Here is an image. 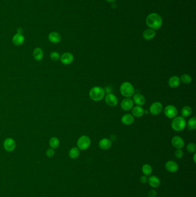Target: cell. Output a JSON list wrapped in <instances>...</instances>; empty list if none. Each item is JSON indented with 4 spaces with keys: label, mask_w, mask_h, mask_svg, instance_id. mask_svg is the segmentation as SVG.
Instances as JSON below:
<instances>
[{
    "label": "cell",
    "mask_w": 196,
    "mask_h": 197,
    "mask_svg": "<svg viewBox=\"0 0 196 197\" xmlns=\"http://www.w3.org/2000/svg\"><path fill=\"white\" fill-rule=\"evenodd\" d=\"M146 24L152 29H158L162 24V19L158 14L152 13L146 18Z\"/></svg>",
    "instance_id": "6da1fadb"
},
{
    "label": "cell",
    "mask_w": 196,
    "mask_h": 197,
    "mask_svg": "<svg viewBox=\"0 0 196 197\" xmlns=\"http://www.w3.org/2000/svg\"><path fill=\"white\" fill-rule=\"evenodd\" d=\"M105 95L104 89L101 87H94L89 91V97L92 101H102Z\"/></svg>",
    "instance_id": "7a4b0ae2"
},
{
    "label": "cell",
    "mask_w": 196,
    "mask_h": 197,
    "mask_svg": "<svg viewBox=\"0 0 196 197\" xmlns=\"http://www.w3.org/2000/svg\"><path fill=\"white\" fill-rule=\"evenodd\" d=\"M186 126V121L185 118L182 117H176L171 122V127L176 131H181L184 130Z\"/></svg>",
    "instance_id": "3957f363"
},
{
    "label": "cell",
    "mask_w": 196,
    "mask_h": 197,
    "mask_svg": "<svg viewBox=\"0 0 196 197\" xmlns=\"http://www.w3.org/2000/svg\"><path fill=\"white\" fill-rule=\"evenodd\" d=\"M120 91L123 96L130 97L135 94V88L131 83L124 82L120 85Z\"/></svg>",
    "instance_id": "277c9868"
},
{
    "label": "cell",
    "mask_w": 196,
    "mask_h": 197,
    "mask_svg": "<svg viewBox=\"0 0 196 197\" xmlns=\"http://www.w3.org/2000/svg\"><path fill=\"white\" fill-rule=\"evenodd\" d=\"M77 147L78 148L82 150L85 151L88 149L89 147L91 145V140L87 135H82L79 137V139L77 141Z\"/></svg>",
    "instance_id": "5b68a950"
},
{
    "label": "cell",
    "mask_w": 196,
    "mask_h": 197,
    "mask_svg": "<svg viewBox=\"0 0 196 197\" xmlns=\"http://www.w3.org/2000/svg\"><path fill=\"white\" fill-rule=\"evenodd\" d=\"M164 113L167 118L170 119H174L177 115L178 110L174 105H169L165 108Z\"/></svg>",
    "instance_id": "8992f818"
},
{
    "label": "cell",
    "mask_w": 196,
    "mask_h": 197,
    "mask_svg": "<svg viewBox=\"0 0 196 197\" xmlns=\"http://www.w3.org/2000/svg\"><path fill=\"white\" fill-rule=\"evenodd\" d=\"M163 105L160 102L156 101L151 105L150 111L153 115H157L162 111Z\"/></svg>",
    "instance_id": "52a82bcc"
},
{
    "label": "cell",
    "mask_w": 196,
    "mask_h": 197,
    "mask_svg": "<svg viewBox=\"0 0 196 197\" xmlns=\"http://www.w3.org/2000/svg\"><path fill=\"white\" fill-rule=\"evenodd\" d=\"M105 101L106 105L111 107L116 106L118 103L117 97L112 93H108L105 97Z\"/></svg>",
    "instance_id": "ba28073f"
},
{
    "label": "cell",
    "mask_w": 196,
    "mask_h": 197,
    "mask_svg": "<svg viewBox=\"0 0 196 197\" xmlns=\"http://www.w3.org/2000/svg\"><path fill=\"white\" fill-rule=\"evenodd\" d=\"M134 104V101L131 99L129 97H126L121 101L120 106L121 109L124 111H129L133 108Z\"/></svg>",
    "instance_id": "9c48e42d"
},
{
    "label": "cell",
    "mask_w": 196,
    "mask_h": 197,
    "mask_svg": "<svg viewBox=\"0 0 196 197\" xmlns=\"http://www.w3.org/2000/svg\"><path fill=\"white\" fill-rule=\"evenodd\" d=\"M4 147L6 151L12 152L14 151L16 148V143L15 140L12 138H8L4 142Z\"/></svg>",
    "instance_id": "30bf717a"
},
{
    "label": "cell",
    "mask_w": 196,
    "mask_h": 197,
    "mask_svg": "<svg viewBox=\"0 0 196 197\" xmlns=\"http://www.w3.org/2000/svg\"><path fill=\"white\" fill-rule=\"evenodd\" d=\"M173 146L176 149H182L185 145V142L182 138L179 136H174L171 139Z\"/></svg>",
    "instance_id": "8fae6325"
},
{
    "label": "cell",
    "mask_w": 196,
    "mask_h": 197,
    "mask_svg": "<svg viewBox=\"0 0 196 197\" xmlns=\"http://www.w3.org/2000/svg\"><path fill=\"white\" fill-rule=\"evenodd\" d=\"M74 61V55L70 53H65L60 57V61L65 65H69Z\"/></svg>",
    "instance_id": "7c38bea8"
},
{
    "label": "cell",
    "mask_w": 196,
    "mask_h": 197,
    "mask_svg": "<svg viewBox=\"0 0 196 197\" xmlns=\"http://www.w3.org/2000/svg\"><path fill=\"white\" fill-rule=\"evenodd\" d=\"M165 167L169 172H172V173L177 172L178 169V165L177 163L172 160L167 161L165 164Z\"/></svg>",
    "instance_id": "4fadbf2b"
},
{
    "label": "cell",
    "mask_w": 196,
    "mask_h": 197,
    "mask_svg": "<svg viewBox=\"0 0 196 197\" xmlns=\"http://www.w3.org/2000/svg\"><path fill=\"white\" fill-rule=\"evenodd\" d=\"M112 143L108 139H101L98 143L99 147L102 150H108L112 147Z\"/></svg>",
    "instance_id": "5bb4252c"
},
{
    "label": "cell",
    "mask_w": 196,
    "mask_h": 197,
    "mask_svg": "<svg viewBox=\"0 0 196 197\" xmlns=\"http://www.w3.org/2000/svg\"><path fill=\"white\" fill-rule=\"evenodd\" d=\"M135 121L134 117L130 113H126L121 118V122L125 125H132Z\"/></svg>",
    "instance_id": "9a60e30c"
},
{
    "label": "cell",
    "mask_w": 196,
    "mask_h": 197,
    "mask_svg": "<svg viewBox=\"0 0 196 197\" xmlns=\"http://www.w3.org/2000/svg\"><path fill=\"white\" fill-rule=\"evenodd\" d=\"M133 101L136 105L139 106H142L143 105H144L146 102V99L142 94L136 93L134 96Z\"/></svg>",
    "instance_id": "2e32d148"
},
{
    "label": "cell",
    "mask_w": 196,
    "mask_h": 197,
    "mask_svg": "<svg viewBox=\"0 0 196 197\" xmlns=\"http://www.w3.org/2000/svg\"><path fill=\"white\" fill-rule=\"evenodd\" d=\"M149 183V185L153 188H156L159 186L161 184V180L159 179L158 177L155 175L151 176L147 181Z\"/></svg>",
    "instance_id": "e0dca14e"
},
{
    "label": "cell",
    "mask_w": 196,
    "mask_h": 197,
    "mask_svg": "<svg viewBox=\"0 0 196 197\" xmlns=\"http://www.w3.org/2000/svg\"><path fill=\"white\" fill-rule=\"evenodd\" d=\"M24 37L22 34L17 33L13 37L12 41L16 46H21L24 42Z\"/></svg>",
    "instance_id": "ac0fdd59"
},
{
    "label": "cell",
    "mask_w": 196,
    "mask_h": 197,
    "mask_svg": "<svg viewBox=\"0 0 196 197\" xmlns=\"http://www.w3.org/2000/svg\"><path fill=\"white\" fill-rule=\"evenodd\" d=\"M48 39L52 43H58L61 41V36L57 32H52L48 35Z\"/></svg>",
    "instance_id": "d6986e66"
},
{
    "label": "cell",
    "mask_w": 196,
    "mask_h": 197,
    "mask_svg": "<svg viewBox=\"0 0 196 197\" xmlns=\"http://www.w3.org/2000/svg\"><path fill=\"white\" fill-rule=\"evenodd\" d=\"M180 79L178 76H172L169 80V85L172 88H177L180 84Z\"/></svg>",
    "instance_id": "ffe728a7"
},
{
    "label": "cell",
    "mask_w": 196,
    "mask_h": 197,
    "mask_svg": "<svg viewBox=\"0 0 196 197\" xmlns=\"http://www.w3.org/2000/svg\"><path fill=\"white\" fill-rule=\"evenodd\" d=\"M133 116L135 117L140 118L142 117L144 113V110L141 106L137 105L134 107L132 110Z\"/></svg>",
    "instance_id": "44dd1931"
},
{
    "label": "cell",
    "mask_w": 196,
    "mask_h": 197,
    "mask_svg": "<svg viewBox=\"0 0 196 197\" xmlns=\"http://www.w3.org/2000/svg\"><path fill=\"white\" fill-rule=\"evenodd\" d=\"M155 35H156V32H155L154 30L152 29H147L143 32V36L144 39L149 41L154 38Z\"/></svg>",
    "instance_id": "7402d4cb"
},
{
    "label": "cell",
    "mask_w": 196,
    "mask_h": 197,
    "mask_svg": "<svg viewBox=\"0 0 196 197\" xmlns=\"http://www.w3.org/2000/svg\"><path fill=\"white\" fill-rule=\"evenodd\" d=\"M34 58L37 61H41L43 58V51L42 49L38 47L36 48L34 51L33 53Z\"/></svg>",
    "instance_id": "603a6c76"
},
{
    "label": "cell",
    "mask_w": 196,
    "mask_h": 197,
    "mask_svg": "<svg viewBox=\"0 0 196 197\" xmlns=\"http://www.w3.org/2000/svg\"><path fill=\"white\" fill-rule=\"evenodd\" d=\"M188 129L190 130H194L196 129V118L195 117L190 118L188 120L187 123Z\"/></svg>",
    "instance_id": "cb8c5ba5"
},
{
    "label": "cell",
    "mask_w": 196,
    "mask_h": 197,
    "mask_svg": "<svg viewBox=\"0 0 196 197\" xmlns=\"http://www.w3.org/2000/svg\"><path fill=\"white\" fill-rule=\"evenodd\" d=\"M192 113V108L189 106H185L181 110V114L182 115V117H188L191 115Z\"/></svg>",
    "instance_id": "d4e9b609"
},
{
    "label": "cell",
    "mask_w": 196,
    "mask_h": 197,
    "mask_svg": "<svg viewBox=\"0 0 196 197\" xmlns=\"http://www.w3.org/2000/svg\"><path fill=\"white\" fill-rule=\"evenodd\" d=\"M79 149L78 148H73L69 151V156L70 157L73 159H77L79 155Z\"/></svg>",
    "instance_id": "484cf974"
},
{
    "label": "cell",
    "mask_w": 196,
    "mask_h": 197,
    "mask_svg": "<svg viewBox=\"0 0 196 197\" xmlns=\"http://www.w3.org/2000/svg\"><path fill=\"white\" fill-rule=\"evenodd\" d=\"M152 171V168L150 164H146L143 165V166L142 167V172L143 173V174L146 176L151 175Z\"/></svg>",
    "instance_id": "4316f807"
},
{
    "label": "cell",
    "mask_w": 196,
    "mask_h": 197,
    "mask_svg": "<svg viewBox=\"0 0 196 197\" xmlns=\"http://www.w3.org/2000/svg\"><path fill=\"white\" fill-rule=\"evenodd\" d=\"M180 81L183 83L184 84H188L191 83L192 79V77L188 74H184L181 76L180 77Z\"/></svg>",
    "instance_id": "83f0119b"
},
{
    "label": "cell",
    "mask_w": 196,
    "mask_h": 197,
    "mask_svg": "<svg viewBox=\"0 0 196 197\" xmlns=\"http://www.w3.org/2000/svg\"><path fill=\"white\" fill-rule=\"evenodd\" d=\"M59 143H60L59 140L56 137H52L50 140V145L52 148H54V149L57 148L59 145Z\"/></svg>",
    "instance_id": "f1b7e54d"
},
{
    "label": "cell",
    "mask_w": 196,
    "mask_h": 197,
    "mask_svg": "<svg viewBox=\"0 0 196 197\" xmlns=\"http://www.w3.org/2000/svg\"><path fill=\"white\" fill-rule=\"evenodd\" d=\"M187 151L190 153L195 152L196 151V145L194 143H189L186 147Z\"/></svg>",
    "instance_id": "f546056e"
},
{
    "label": "cell",
    "mask_w": 196,
    "mask_h": 197,
    "mask_svg": "<svg viewBox=\"0 0 196 197\" xmlns=\"http://www.w3.org/2000/svg\"><path fill=\"white\" fill-rule=\"evenodd\" d=\"M51 58L53 61H58L60 58V55L58 52H52L50 54Z\"/></svg>",
    "instance_id": "4dcf8cb0"
},
{
    "label": "cell",
    "mask_w": 196,
    "mask_h": 197,
    "mask_svg": "<svg viewBox=\"0 0 196 197\" xmlns=\"http://www.w3.org/2000/svg\"><path fill=\"white\" fill-rule=\"evenodd\" d=\"M175 156L177 159H181L184 156V152L181 149H177L175 152Z\"/></svg>",
    "instance_id": "1f68e13d"
},
{
    "label": "cell",
    "mask_w": 196,
    "mask_h": 197,
    "mask_svg": "<svg viewBox=\"0 0 196 197\" xmlns=\"http://www.w3.org/2000/svg\"><path fill=\"white\" fill-rule=\"evenodd\" d=\"M54 151L52 149H48L46 152V155L49 157H52L54 155Z\"/></svg>",
    "instance_id": "d6a6232c"
},
{
    "label": "cell",
    "mask_w": 196,
    "mask_h": 197,
    "mask_svg": "<svg viewBox=\"0 0 196 197\" xmlns=\"http://www.w3.org/2000/svg\"><path fill=\"white\" fill-rule=\"evenodd\" d=\"M157 192L155 190H151L148 194V197H155L156 196Z\"/></svg>",
    "instance_id": "836d02e7"
},
{
    "label": "cell",
    "mask_w": 196,
    "mask_h": 197,
    "mask_svg": "<svg viewBox=\"0 0 196 197\" xmlns=\"http://www.w3.org/2000/svg\"><path fill=\"white\" fill-rule=\"evenodd\" d=\"M140 181L142 182V183H146V182L148 181V178H147L146 175H143V176H141V178L140 179Z\"/></svg>",
    "instance_id": "e575fe53"
},
{
    "label": "cell",
    "mask_w": 196,
    "mask_h": 197,
    "mask_svg": "<svg viewBox=\"0 0 196 197\" xmlns=\"http://www.w3.org/2000/svg\"><path fill=\"white\" fill-rule=\"evenodd\" d=\"M106 1L109 2H114L115 0H106Z\"/></svg>",
    "instance_id": "d590c367"
},
{
    "label": "cell",
    "mask_w": 196,
    "mask_h": 197,
    "mask_svg": "<svg viewBox=\"0 0 196 197\" xmlns=\"http://www.w3.org/2000/svg\"><path fill=\"white\" fill-rule=\"evenodd\" d=\"M196 154H194V157H193V159H194V163H196Z\"/></svg>",
    "instance_id": "8d00e7d4"
}]
</instances>
